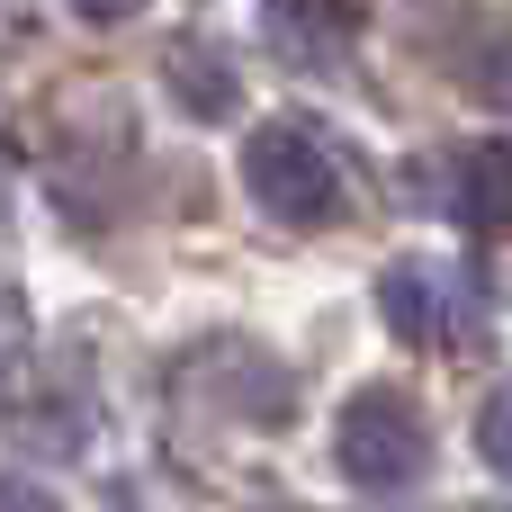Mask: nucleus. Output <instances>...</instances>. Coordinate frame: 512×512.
<instances>
[{
  "label": "nucleus",
  "mask_w": 512,
  "mask_h": 512,
  "mask_svg": "<svg viewBox=\"0 0 512 512\" xmlns=\"http://www.w3.org/2000/svg\"><path fill=\"white\" fill-rule=\"evenodd\" d=\"M171 90H180L189 117H225V108H234V72H225V54H207V45H171Z\"/></svg>",
  "instance_id": "nucleus-4"
},
{
  "label": "nucleus",
  "mask_w": 512,
  "mask_h": 512,
  "mask_svg": "<svg viewBox=\"0 0 512 512\" xmlns=\"http://www.w3.org/2000/svg\"><path fill=\"white\" fill-rule=\"evenodd\" d=\"M243 189L261 216L279 225H333L342 216V162L324 153V135L306 126H261L243 144Z\"/></svg>",
  "instance_id": "nucleus-2"
},
{
  "label": "nucleus",
  "mask_w": 512,
  "mask_h": 512,
  "mask_svg": "<svg viewBox=\"0 0 512 512\" xmlns=\"http://www.w3.org/2000/svg\"><path fill=\"white\" fill-rule=\"evenodd\" d=\"M0 512H54V495L36 477H0Z\"/></svg>",
  "instance_id": "nucleus-8"
},
{
  "label": "nucleus",
  "mask_w": 512,
  "mask_h": 512,
  "mask_svg": "<svg viewBox=\"0 0 512 512\" xmlns=\"http://www.w3.org/2000/svg\"><path fill=\"white\" fill-rule=\"evenodd\" d=\"M450 207H459L468 234H504V225H512V144L459 153V189H450Z\"/></svg>",
  "instance_id": "nucleus-3"
},
{
  "label": "nucleus",
  "mask_w": 512,
  "mask_h": 512,
  "mask_svg": "<svg viewBox=\"0 0 512 512\" xmlns=\"http://www.w3.org/2000/svg\"><path fill=\"white\" fill-rule=\"evenodd\" d=\"M477 450H486L495 477H512V378L486 396V414H477Z\"/></svg>",
  "instance_id": "nucleus-7"
},
{
  "label": "nucleus",
  "mask_w": 512,
  "mask_h": 512,
  "mask_svg": "<svg viewBox=\"0 0 512 512\" xmlns=\"http://www.w3.org/2000/svg\"><path fill=\"white\" fill-rule=\"evenodd\" d=\"M72 9H81V18H90V27H126V18H135V9H144V0H72Z\"/></svg>",
  "instance_id": "nucleus-9"
},
{
  "label": "nucleus",
  "mask_w": 512,
  "mask_h": 512,
  "mask_svg": "<svg viewBox=\"0 0 512 512\" xmlns=\"http://www.w3.org/2000/svg\"><path fill=\"white\" fill-rule=\"evenodd\" d=\"M459 81H468L486 108L512 117V27H477V36L459 45Z\"/></svg>",
  "instance_id": "nucleus-5"
},
{
  "label": "nucleus",
  "mask_w": 512,
  "mask_h": 512,
  "mask_svg": "<svg viewBox=\"0 0 512 512\" xmlns=\"http://www.w3.org/2000/svg\"><path fill=\"white\" fill-rule=\"evenodd\" d=\"M387 324L405 342H432L441 333V279L432 270H387Z\"/></svg>",
  "instance_id": "nucleus-6"
},
{
  "label": "nucleus",
  "mask_w": 512,
  "mask_h": 512,
  "mask_svg": "<svg viewBox=\"0 0 512 512\" xmlns=\"http://www.w3.org/2000/svg\"><path fill=\"white\" fill-rule=\"evenodd\" d=\"M333 459H342V477H351L360 495H414L423 468H432V423H423L414 396L360 387V396L342 405V423H333Z\"/></svg>",
  "instance_id": "nucleus-1"
}]
</instances>
